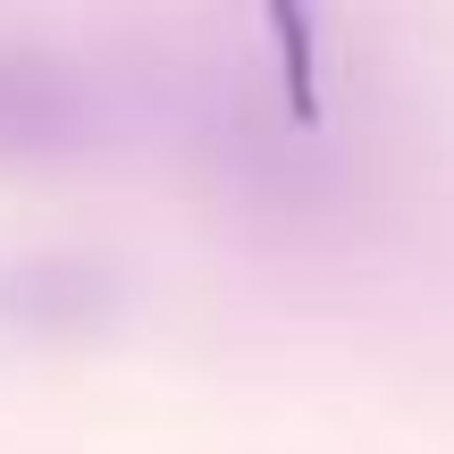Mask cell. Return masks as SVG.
Masks as SVG:
<instances>
[{
	"mask_svg": "<svg viewBox=\"0 0 454 454\" xmlns=\"http://www.w3.org/2000/svg\"><path fill=\"white\" fill-rule=\"evenodd\" d=\"M118 294L127 278L93 244H0V328L9 337H93L118 320Z\"/></svg>",
	"mask_w": 454,
	"mask_h": 454,
	"instance_id": "3",
	"label": "cell"
},
{
	"mask_svg": "<svg viewBox=\"0 0 454 454\" xmlns=\"http://www.w3.org/2000/svg\"><path fill=\"white\" fill-rule=\"evenodd\" d=\"M168 135L244 211L311 219V211H337L345 185H354V160H345L328 110H303L270 67L236 59V51H202V59L177 67V84H168Z\"/></svg>",
	"mask_w": 454,
	"mask_h": 454,
	"instance_id": "1",
	"label": "cell"
},
{
	"mask_svg": "<svg viewBox=\"0 0 454 454\" xmlns=\"http://www.w3.org/2000/svg\"><path fill=\"white\" fill-rule=\"evenodd\" d=\"M118 135V93L84 51L0 34V160H84Z\"/></svg>",
	"mask_w": 454,
	"mask_h": 454,
	"instance_id": "2",
	"label": "cell"
}]
</instances>
